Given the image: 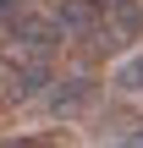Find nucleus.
Returning a JSON list of instances; mask_svg holds the SVG:
<instances>
[{
	"label": "nucleus",
	"mask_w": 143,
	"mask_h": 148,
	"mask_svg": "<svg viewBox=\"0 0 143 148\" xmlns=\"http://www.w3.org/2000/svg\"><path fill=\"white\" fill-rule=\"evenodd\" d=\"M138 33H143V5H132V11H121V16H105L88 44H94L99 55H116V49H127Z\"/></svg>",
	"instance_id": "obj_3"
},
{
	"label": "nucleus",
	"mask_w": 143,
	"mask_h": 148,
	"mask_svg": "<svg viewBox=\"0 0 143 148\" xmlns=\"http://www.w3.org/2000/svg\"><path fill=\"white\" fill-rule=\"evenodd\" d=\"M110 88H116V93H127V99H138V93H143V49H138V55H127V60L116 66Z\"/></svg>",
	"instance_id": "obj_5"
},
{
	"label": "nucleus",
	"mask_w": 143,
	"mask_h": 148,
	"mask_svg": "<svg viewBox=\"0 0 143 148\" xmlns=\"http://www.w3.org/2000/svg\"><path fill=\"white\" fill-rule=\"evenodd\" d=\"M50 60H22L17 71H11V88H6V99L11 104H28V99H44L50 93Z\"/></svg>",
	"instance_id": "obj_4"
},
{
	"label": "nucleus",
	"mask_w": 143,
	"mask_h": 148,
	"mask_svg": "<svg viewBox=\"0 0 143 148\" xmlns=\"http://www.w3.org/2000/svg\"><path fill=\"white\" fill-rule=\"evenodd\" d=\"M44 104V115H55V121H77V115H88L94 104H99V82L94 77H61V82H50V93L39 99Z\"/></svg>",
	"instance_id": "obj_1"
},
{
	"label": "nucleus",
	"mask_w": 143,
	"mask_h": 148,
	"mask_svg": "<svg viewBox=\"0 0 143 148\" xmlns=\"http://www.w3.org/2000/svg\"><path fill=\"white\" fill-rule=\"evenodd\" d=\"M6 88H11V82H6V66H0V99H6Z\"/></svg>",
	"instance_id": "obj_10"
},
{
	"label": "nucleus",
	"mask_w": 143,
	"mask_h": 148,
	"mask_svg": "<svg viewBox=\"0 0 143 148\" xmlns=\"http://www.w3.org/2000/svg\"><path fill=\"white\" fill-rule=\"evenodd\" d=\"M0 148H66L61 137H0Z\"/></svg>",
	"instance_id": "obj_6"
},
{
	"label": "nucleus",
	"mask_w": 143,
	"mask_h": 148,
	"mask_svg": "<svg viewBox=\"0 0 143 148\" xmlns=\"http://www.w3.org/2000/svg\"><path fill=\"white\" fill-rule=\"evenodd\" d=\"M0 16H11V22H17V16H22V0H0Z\"/></svg>",
	"instance_id": "obj_8"
},
{
	"label": "nucleus",
	"mask_w": 143,
	"mask_h": 148,
	"mask_svg": "<svg viewBox=\"0 0 143 148\" xmlns=\"http://www.w3.org/2000/svg\"><path fill=\"white\" fill-rule=\"evenodd\" d=\"M121 148H143V126H132V132L121 137Z\"/></svg>",
	"instance_id": "obj_9"
},
{
	"label": "nucleus",
	"mask_w": 143,
	"mask_h": 148,
	"mask_svg": "<svg viewBox=\"0 0 143 148\" xmlns=\"http://www.w3.org/2000/svg\"><path fill=\"white\" fill-rule=\"evenodd\" d=\"M11 44L22 49V60H50V49H61V44H66V33H61V22H55V16L22 11V16L11 22Z\"/></svg>",
	"instance_id": "obj_2"
},
{
	"label": "nucleus",
	"mask_w": 143,
	"mask_h": 148,
	"mask_svg": "<svg viewBox=\"0 0 143 148\" xmlns=\"http://www.w3.org/2000/svg\"><path fill=\"white\" fill-rule=\"evenodd\" d=\"M88 5H94V11H99V22H105V16H121V11H132L138 0H88Z\"/></svg>",
	"instance_id": "obj_7"
}]
</instances>
